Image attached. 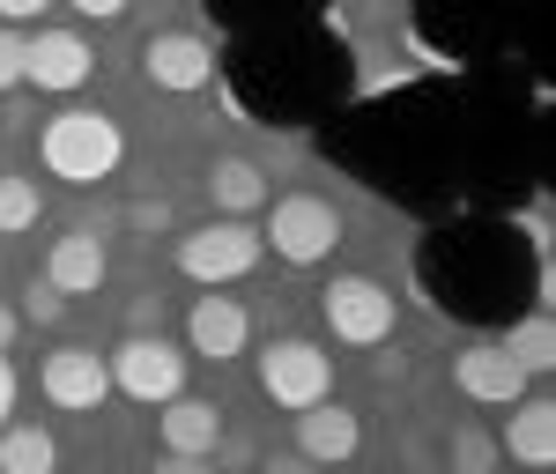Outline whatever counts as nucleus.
Returning a JSON list of instances; mask_svg holds the SVG:
<instances>
[{
	"mask_svg": "<svg viewBox=\"0 0 556 474\" xmlns=\"http://www.w3.org/2000/svg\"><path fill=\"white\" fill-rule=\"evenodd\" d=\"M319 156L408 216H453V82H401L349 97L319 127Z\"/></svg>",
	"mask_w": 556,
	"mask_h": 474,
	"instance_id": "nucleus-1",
	"label": "nucleus"
},
{
	"mask_svg": "<svg viewBox=\"0 0 556 474\" xmlns=\"http://www.w3.org/2000/svg\"><path fill=\"white\" fill-rule=\"evenodd\" d=\"M215 75L230 104L267 133H304L327 127L356 97V52L327 23H290V30H253L215 52Z\"/></svg>",
	"mask_w": 556,
	"mask_h": 474,
	"instance_id": "nucleus-2",
	"label": "nucleus"
},
{
	"mask_svg": "<svg viewBox=\"0 0 556 474\" xmlns=\"http://www.w3.org/2000/svg\"><path fill=\"white\" fill-rule=\"evenodd\" d=\"M416 282L460 326H513L542 297V259L513 216H438L416 245Z\"/></svg>",
	"mask_w": 556,
	"mask_h": 474,
	"instance_id": "nucleus-3",
	"label": "nucleus"
},
{
	"mask_svg": "<svg viewBox=\"0 0 556 474\" xmlns=\"http://www.w3.org/2000/svg\"><path fill=\"white\" fill-rule=\"evenodd\" d=\"M542 178V97H527L519 75H482L453 89V185L482 216L513 208Z\"/></svg>",
	"mask_w": 556,
	"mask_h": 474,
	"instance_id": "nucleus-4",
	"label": "nucleus"
},
{
	"mask_svg": "<svg viewBox=\"0 0 556 474\" xmlns=\"http://www.w3.org/2000/svg\"><path fill=\"white\" fill-rule=\"evenodd\" d=\"M527 0H408V38L438 67H490L513 52Z\"/></svg>",
	"mask_w": 556,
	"mask_h": 474,
	"instance_id": "nucleus-5",
	"label": "nucleus"
},
{
	"mask_svg": "<svg viewBox=\"0 0 556 474\" xmlns=\"http://www.w3.org/2000/svg\"><path fill=\"white\" fill-rule=\"evenodd\" d=\"M38 156H45V171L67 178V185H97V178L119 171L127 133H119V119H104V112H60V119H45Z\"/></svg>",
	"mask_w": 556,
	"mask_h": 474,
	"instance_id": "nucleus-6",
	"label": "nucleus"
},
{
	"mask_svg": "<svg viewBox=\"0 0 556 474\" xmlns=\"http://www.w3.org/2000/svg\"><path fill=\"white\" fill-rule=\"evenodd\" d=\"M334 245H342V216H334V201H319V193H290V201L267 208L260 253L290 259V267H319Z\"/></svg>",
	"mask_w": 556,
	"mask_h": 474,
	"instance_id": "nucleus-7",
	"label": "nucleus"
},
{
	"mask_svg": "<svg viewBox=\"0 0 556 474\" xmlns=\"http://www.w3.org/2000/svg\"><path fill=\"white\" fill-rule=\"evenodd\" d=\"M319 319L342 348H379L393 342V290L371 282V274H334L319 290Z\"/></svg>",
	"mask_w": 556,
	"mask_h": 474,
	"instance_id": "nucleus-8",
	"label": "nucleus"
},
{
	"mask_svg": "<svg viewBox=\"0 0 556 474\" xmlns=\"http://www.w3.org/2000/svg\"><path fill=\"white\" fill-rule=\"evenodd\" d=\"M104 371H112V386L127 393V400H141V408H164V400H178V386H186V356H178L164 334H127V342L104 356Z\"/></svg>",
	"mask_w": 556,
	"mask_h": 474,
	"instance_id": "nucleus-9",
	"label": "nucleus"
},
{
	"mask_svg": "<svg viewBox=\"0 0 556 474\" xmlns=\"http://www.w3.org/2000/svg\"><path fill=\"white\" fill-rule=\"evenodd\" d=\"M253 267H260V230H245V222H208V230H186L178 238V274L201 282V290L245 282Z\"/></svg>",
	"mask_w": 556,
	"mask_h": 474,
	"instance_id": "nucleus-10",
	"label": "nucleus"
},
{
	"mask_svg": "<svg viewBox=\"0 0 556 474\" xmlns=\"http://www.w3.org/2000/svg\"><path fill=\"white\" fill-rule=\"evenodd\" d=\"M260 393H267L275 408L304 415L312 400H327V393H334V363H327V348H312V342H275L267 356H260Z\"/></svg>",
	"mask_w": 556,
	"mask_h": 474,
	"instance_id": "nucleus-11",
	"label": "nucleus"
},
{
	"mask_svg": "<svg viewBox=\"0 0 556 474\" xmlns=\"http://www.w3.org/2000/svg\"><path fill=\"white\" fill-rule=\"evenodd\" d=\"M141 82L164 89V97H193V89L215 82V52L193 30H156L141 44Z\"/></svg>",
	"mask_w": 556,
	"mask_h": 474,
	"instance_id": "nucleus-12",
	"label": "nucleus"
},
{
	"mask_svg": "<svg viewBox=\"0 0 556 474\" xmlns=\"http://www.w3.org/2000/svg\"><path fill=\"white\" fill-rule=\"evenodd\" d=\"M527 379H534V371H527L505 342H475V348L453 356V386L468 393L475 408H513L519 393H527Z\"/></svg>",
	"mask_w": 556,
	"mask_h": 474,
	"instance_id": "nucleus-13",
	"label": "nucleus"
},
{
	"mask_svg": "<svg viewBox=\"0 0 556 474\" xmlns=\"http://www.w3.org/2000/svg\"><path fill=\"white\" fill-rule=\"evenodd\" d=\"M38 393L52 408H104V393H112V371H104V356L97 348H52L38 371Z\"/></svg>",
	"mask_w": 556,
	"mask_h": 474,
	"instance_id": "nucleus-14",
	"label": "nucleus"
},
{
	"mask_svg": "<svg viewBox=\"0 0 556 474\" xmlns=\"http://www.w3.org/2000/svg\"><path fill=\"white\" fill-rule=\"evenodd\" d=\"M89 75H97V52H89V38H75V30H38V38L23 44V82L38 89H83Z\"/></svg>",
	"mask_w": 556,
	"mask_h": 474,
	"instance_id": "nucleus-15",
	"label": "nucleus"
},
{
	"mask_svg": "<svg viewBox=\"0 0 556 474\" xmlns=\"http://www.w3.org/2000/svg\"><path fill=\"white\" fill-rule=\"evenodd\" d=\"M356 445H364V423L342 400H312L298 415V452L312 467H342V460H356Z\"/></svg>",
	"mask_w": 556,
	"mask_h": 474,
	"instance_id": "nucleus-16",
	"label": "nucleus"
},
{
	"mask_svg": "<svg viewBox=\"0 0 556 474\" xmlns=\"http://www.w3.org/2000/svg\"><path fill=\"white\" fill-rule=\"evenodd\" d=\"M186 342H193V356H208V363H230V356H245V342H253V319H245V304L238 297H201L193 311H186Z\"/></svg>",
	"mask_w": 556,
	"mask_h": 474,
	"instance_id": "nucleus-17",
	"label": "nucleus"
},
{
	"mask_svg": "<svg viewBox=\"0 0 556 474\" xmlns=\"http://www.w3.org/2000/svg\"><path fill=\"white\" fill-rule=\"evenodd\" d=\"M497 460H519V467H549L556 460V400L549 393H519L513 400V423L497 437Z\"/></svg>",
	"mask_w": 556,
	"mask_h": 474,
	"instance_id": "nucleus-18",
	"label": "nucleus"
},
{
	"mask_svg": "<svg viewBox=\"0 0 556 474\" xmlns=\"http://www.w3.org/2000/svg\"><path fill=\"white\" fill-rule=\"evenodd\" d=\"M104 274H112V259H104V238H97V230H67V238H52V253H45V282H52L60 297H89V290H104Z\"/></svg>",
	"mask_w": 556,
	"mask_h": 474,
	"instance_id": "nucleus-19",
	"label": "nucleus"
},
{
	"mask_svg": "<svg viewBox=\"0 0 556 474\" xmlns=\"http://www.w3.org/2000/svg\"><path fill=\"white\" fill-rule=\"evenodd\" d=\"M215 30L230 38H253V30H290V23H319L327 0H201Z\"/></svg>",
	"mask_w": 556,
	"mask_h": 474,
	"instance_id": "nucleus-20",
	"label": "nucleus"
},
{
	"mask_svg": "<svg viewBox=\"0 0 556 474\" xmlns=\"http://www.w3.org/2000/svg\"><path fill=\"white\" fill-rule=\"evenodd\" d=\"M156 437H164V452H193V460H208L215 437H223V415H215V400H164L156 408Z\"/></svg>",
	"mask_w": 556,
	"mask_h": 474,
	"instance_id": "nucleus-21",
	"label": "nucleus"
},
{
	"mask_svg": "<svg viewBox=\"0 0 556 474\" xmlns=\"http://www.w3.org/2000/svg\"><path fill=\"white\" fill-rule=\"evenodd\" d=\"M208 201L230 222L260 216V208H267V178H260V164H245V156H215L208 164Z\"/></svg>",
	"mask_w": 556,
	"mask_h": 474,
	"instance_id": "nucleus-22",
	"label": "nucleus"
},
{
	"mask_svg": "<svg viewBox=\"0 0 556 474\" xmlns=\"http://www.w3.org/2000/svg\"><path fill=\"white\" fill-rule=\"evenodd\" d=\"M60 467V445L38 423H8L0 431V474H52Z\"/></svg>",
	"mask_w": 556,
	"mask_h": 474,
	"instance_id": "nucleus-23",
	"label": "nucleus"
},
{
	"mask_svg": "<svg viewBox=\"0 0 556 474\" xmlns=\"http://www.w3.org/2000/svg\"><path fill=\"white\" fill-rule=\"evenodd\" d=\"M505 348H513L527 371H549L556 363V334H549V311H519L513 326H505Z\"/></svg>",
	"mask_w": 556,
	"mask_h": 474,
	"instance_id": "nucleus-24",
	"label": "nucleus"
},
{
	"mask_svg": "<svg viewBox=\"0 0 556 474\" xmlns=\"http://www.w3.org/2000/svg\"><path fill=\"white\" fill-rule=\"evenodd\" d=\"M30 222H38V185L30 178H0V238L30 230Z\"/></svg>",
	"mask_w": 556,
	"mask_h": 474,
	"instance_id": "nucleus-25",
	"label": "nucleus"
},
{
	"mask_svg": "<svg viewBox=\"0 0 556 474\" xmlns=\"http://www.w3.org/2000/svg\"><path fill=\"white\" fill-rule=\"evenodd\" d=\"M453 474H497V437H482V431H453Z\"/></svg>",
	"mask_w": 556,
	"mask_h": 474,
	"instance_id": "nucleus-26",
	"label": "nucleus"
},
{
	"mask_svg": "<svg viewBox=\"0 0 556 474\" xmlns=\"http://www.w3.org/2000/svg\"><path fill=\"white\" fill-rule=\"evenodd\" d=\"M60 311H67V297H60V290H52V282H45V290H30V297H23V319H30V326H52V319H60Z\"/></svg>",
	"mask_w": 556,
	"mask_h": 474,
	"instance_id": "nucleus-27",
	"label": "nucleus"
},
{
	"mask_svg": "<svg viewBox=\"0 0 556 474\" xmlns=\"http://www.w3.org/2000/svg\"><path fill=\"white\" fill-rule=\"evenodd\" d=\"M15 82H23V38L0 23V89H15Z\"/></svg>",
	"mask_w": 556,
	"mask_h": 474,
	"instance_id": "nucleus-28",
	"label": "nucleus"
},
{
	"mask_svg": "<svg viewBox=\"0 0 556 474\" xmlns=\"http://www.w3.org/2000/svg\"><path fill=\"white\" fill-rule=\"evenodd\" d=\"M67 8H75V15H89V23H119L134 0H67Z\"/></svg>",
	"mask_w": 556,
	"mask_h": 474,
	"instance_id": "nucleus-29",
	"label": "nucleus"
},
{
	"mask_svg": "<svg viewBox=\"0 0 556 474\" xmlns=\"http://www.w3.org/2000/svg\"><path fill=\"white\" fill-rule=\"evenodd\" d=\"M156 474H215V467H208V460H193V452H164Z\"/></svg>",
	"mask_w": 556,
	"mask_h": 474,
	"instance_id": "nucleus-30",
	"label": "nucleus"
},
{
	"mask_svg": "<svg viewBox=\"0 0 556 474\" xmlns=\"http://www.w3.org/2000/svg\"><path fill=\"white\" fill-rule=\"evenodd\" d=\"M45 8H52V0H0V23H30Z\"/></svg>",
	"mask_w": 556,
	"mask_h": 474,
	"instance_id": "nucleus-31",
	"label": "nucleus"
},
{
	"mask_svg": "<svg viewBox=\"0 0 556 474\" xmlns=\"http://www.w3.org/2000/svg\"><path fill=\"white\" fill-rule=\"evenodd\" d=\"M164 222H172L164 201H141V208H134V230H164Z\"/></svg>",
	"mask_w": 556,
	"mask_h": 474,
	"instance_id": "nucleus-32",
	"label": "nucleus"
},
{
	"mask_svg": "<svg viewBox=\"0 0 556 474\" xmlns=\"http://www.w3.org/2000/svg\"><path fill=\"white\" fill-rule=\"evenodd\" d=\"M8 415H15V371H8V356H0V431H8Z\"/></svg>",
	"mask_w": 556,
	"mask_h": 474,
	"instance_id": "nucleus-33",
	"label": "nucleus"
},
{
	"mask_svg": "<svg viewBox=\"0 0 556 474\" xmlns=\"http://www.w3.org/2000/svg\"><path fill=\"white\" fill-rule=\"evenodd\" d=\"M267 474H319V467H312L304 452H275V460H267Z\"/></svg>",
	"mask_w": 556,
	"mask_h": 474,
	"instance_id": "nucleus-34",
	"label": "nucleus"
},
{
	"mask_svg": "<svg viewBox=\"0 0 556 474\" xmlns=\"http://www.w3.org/2000/svg\"><path fill=\"white\" fill-rule=\"evenodd\" d=\"M156 319H164V304H156V297H141V304H134V334H149Z\"/></svg>",
	"mask_w": 556,
	"mask_h": 474,
	"instance_id": "nucleus-35",
	"label": "nucleus"
},
{
	"mask_svg": "<svg viewBox=\"0 0 556 474\" xmlns=\"http://www.w3.org/2000/svg\"><path fill=\"white\" fill-rule=\"evenodd\" d=\"M15 326H23V319H15V311L0 304V356H8V342H15Z\"/></svg>",
	"mask_w": 556,
	"mask_h": 474,
	"instance_id": "nucleus-36",
	"label": "nucleus"
}]
</instances>
